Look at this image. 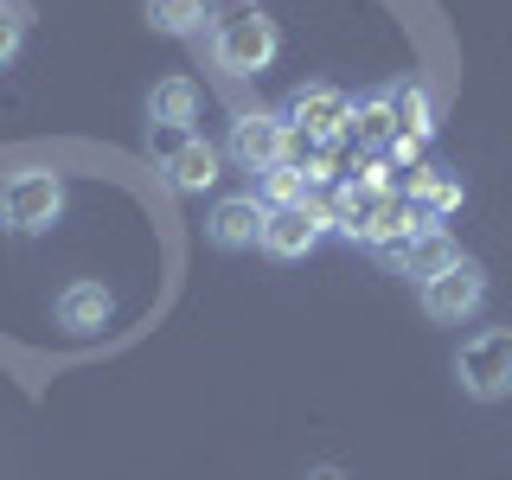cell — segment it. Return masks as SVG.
I'll return each instance as SVG.
<instances>
[{
    "mask_svg": "<svg viewBox=\"0 0 512 480\" xmlns=\"http://www.w3.org/2000/svg\"><path fill=\"white\" fill-rule=\"evenodd\" d=\"M282 52V26L269 20L263 7H237V13H224V20L212 26V64L224 77H256V71H269Z\"/></svg>",
    "mask_w": 512,
    "mask_h": 480,
    "instance_id": "6da1fadb",
    "label": "cell"
},
{
    "mask_svg": "<svg viewBox=\"0 0 512 480\" xmlns=\"http://www.w3.org/2000/svg\"><path fill=\"white\" fill-rule=\"evenodd\" d=\"M58 218H64V180L58 173L26 167L0 186V224H7L13 237H39V231H52Z\"/></svg>",
    "mask_w": 512,
    "mask_h": 480,
    "instance_id": "7a4b0ae2",
    "label": "cell"
},
{
    "mask_svg": "<svg viewBox=\"0 0 512 480\" xmlns=\"http://www.w3.org/2000/svg\"><path fill=\"white\" fill-rule=\"evenodd\" d=\"M455 378L474 404H500L512 397V327H487L455 352Z\"/></svg>",
    "mask_w": 512,
    "mask_h": 480,
    "instance_id": "3957f363",
    "label": "cell"
},
{
    "mask_svg": "<svg viewBox=\"0 0 512 480\" xmlns=\"http://www.w3.org/2000/svg\"><path fill=\"white\" fill-rule=\"evenodd\" d=\"M480 308H487V269H480L474 256H461L436 282H423V314L436 320V327H461V320H474Z\"/></svg>",
    "mask_w": 512,
    "mask_h": 480,
    "instance_id": "277c9868",
    "label": "cell"
},
{
    "mask_svg": "<svg viewBox=\"0 0 512 480\" xmlns=\"http://www.w3.org/2000/svg\"><path fill=\"white\" fill-rule=\"evenodd\" d=\"M224 154H231L244 173H269V167H282V160L295 154V128H288L282 116H269V109H244V116L231 122Z\"/></svg>",
    "mask_w": 512,
    "mask_h": 480,
    "instance_id": "5b68a950",
    "label": "cell"
},
{
    "mask_svg": "<svg viewBox=\"0 0 512 480\" xmlns=\"http://www.w3.org/2000/svg\"><path fill=\"white\" fill-rule=\"evenodd\" d=\"M282 122L295 128V135H308V141H333V135L352 122V96L333 90V84H295Z\"/></svg>",
    "mask_w": 512,
    "mask_h": 480,
    "instance_id": "8992f818",
    "label": "cell"
},
{
    "mask_svg": "<svg viewBox=\"0 0 512 480\" xmlns=\"http://www.w3.org/2000/svg\"><path fill=\"white\" fill-rule=\"evenodd\" d=\"M320 231H327V212H320L314 199H301V205H276V212L263 218V250L276 256V263H301V256L320 244Z\"/></svg>",
    "mask_w": 512,
    "mask_h": 480,
    "instance_id": "52a82bcc",
    "label": "cell"
},
{
    "mask_svg": "<svg viewBox=\"0 0 512 480\" xmlns=\"http://www.w3.org/2000/svg\"><path fill=\"white\" fill-rule=\"evenodd\" d=\"M378 256H384V263L397 269V276L436 282L448 263H461V244H455L448 231H436V224H429V231H410V237H397V244H384Z\"/></svg>",
    "mask_w": 512,
    "mask_h": 480,
    "instance_id": "ba28073f",
    "label": "cell"
},
{
    "mask_svg": "<svg viewBox=\"0 0 512 480\" xmlns=\"http://www.w3.org/2000/svg\"><path fill=\"white\" fill-rule=\"evenodd\" d=\"M263 218H269V205L256 199V192H237V199H218L212 212H205V237H212L218 250H256L263 244Z\"/></svg>",
    "mask_w": 512,
    "mask_h": 480,
    "instance_id": "9c48e42d",
    "label": "cell"
},
{
    "mask_svg": "<svg viewBox=\"0 0 512 480\" xmlns=\"http://www.w3.org/2000/svg\"><path fill=\"white\" fill-rule=\"evenodd\" d=\"M218 148L212 141H199V135H186L180 148H167V160H160V173H167V186L173 192H212L218 186Z\"/></svg>",
    "mask_w": 512,
    "mask_h": 480,
    "instance_id": "30bf717a",
    "label": "cell"
},
{
    "mask_svg": "<svg viewBox=\"0 0 512 480\" xmlns=\"http://www.w3.org/2000/svg\"><path fill=\"white\" fill-rule=\"evenodd\" d=\"M109 314H116V295L103 282H71L58 295V327L64 333H103Z\"/></svg>",
    "mask_w": 512,
    "mask_h": 480,
    "instance_id": "8fae6325",
    "label": "cell"
},
{
    "mask_svg": "<svg viewBox=\"0 0 512 480\" xmlns=\"http://www.w3.org/2000/svg\"><path fill=\"white\" fill-rule=\"evenodd\" d=\"M384 109H391V122H397L404 141H429V135H436V96H429L423 84H391V90H384Z\"/></svg>",
    "mask_w": 512,
    "mask_h": 480,
    "instance_id": "7c38bea8",
    "label": "cell"
},
{
    "mask_svg": "<svg viewBox=\"0 0 512 480\" xmlns=\"http://www.w3.org/2000/svg\"><path fill=\"white\" fill-rule=\"evenodd\" d=\"M148 122L154 128H186L199 122V84H192V77H167V84H154L148 90Z\"/></svg>",
    "mask_w": 512,
    "mask_h": 480,
    "instance_id": "4fadbf2b",
    "label": "cell"
},
{
    "mask_svg": "<svg viewBox=\"0 0 512 480\" xmlns=\"http://www.w3.org/2000/svg\"><path fill=\"white\" fill-rule=\"evenodd\" d=\"M212 13H218V0H148V26L167 32V39H192V32H205Z\"/></svg>",
    "mask_w": 512,
    "mask_h": 480,
    "instance_id": "5bb4252c",
    "label": "cell"
},
{
    "mask_svg": "<svg viewBox=\"0 0 512 480\" xmlns=\"http://www.w3.org/2000/svg\"><path fill=\"white\" fill-rule=\"evenodd\" d=\"M308 199V173L295 167V160H282V167H269L263 173V205L276 212V205H301Z\"/></svg>",
    "mask_w": 512,
    "mask_h": 480,
    "instance_id": "9a60e30c",
    "label": "cell"
},
{
    "mask_svg": "<svg viewBox=\"0 0 512 480\" xmlns=\"http://www.w3.org/2000/svg\"><path fill=\"white\" fill-rule=\"evenodd\" d=\"M352 128H359L365 148H384V141H397V122H391V109H384V96H378V103H365L359 116H352Z\"/></svg>",
    "mask_w": 512,
    "mask_h": 480,
    "instance_id": "2e32d148",
    "label": "cell"
},
{
    "mask_svg": "<svg viewBox=\"0 0 512 480\" xmlns=\"http://www.w3.org/2000/svg\"><path fill=\"white\" fill-rule=\"evenodd\" d=\"M20 45H26V20H20V13H7V7H0V71H7V64L20 58Z\"/></svg>",
    "mask_w": 512,
    "mask_h": 480,
    "instance_id": "e0dca14e",
    "label": "cell"
},
{
    "mask_svg": "<svg viewBox=\"0 0 512 480\" xmlns=\"http://www.w3.org/2000/svg\"><path fill=\"white\" fill-rule=\"evenodd\" d=\"M308 480H346V474H340V468H314Z\"/></svg>",
    "mask_w": 512,
    "mask_h": 480,
    "instance_id": "ac0fdd59",
    "label": "cell"
}]
</instances>
